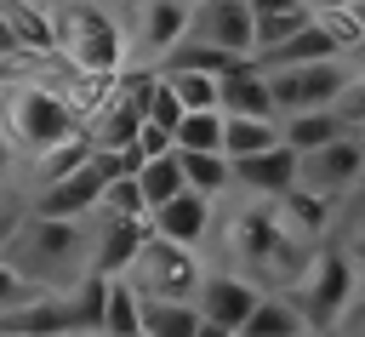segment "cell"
Returning <instances> with one entry per match:
<instances>
[{"label": "cell", "mask_w": 365, "mask_h": 337, "mask_svg": "<svg viewBox=\"0 0 365 337\" xmlns=\"http://www.w3.org/2000/svg\"><path fill=\"white\" fill-rule=\"evenodd\" d=\"M205 314L200 303H165V297H143V331L148 337H200Z\"/></svg>", "instance_id": "obj_23"}, {"label": "cell", "mask_w": 365, "mask_h": 337, "mask_svg": "<svg viewBox=\"0 0 365 337\" xmlns=\"http://www.w3.org/2000/svg\"><path fill=\"white\" fill-rule=\"evenodd\" d=\"M274 97H279V120L285 114H308V109H336V97L348 91V63H302V69H268Z\"/></svg>", "instance_id": "obj_8"}, {"label": "cell", "mask_w": 365, "mask_h": 337, "mask_svg": "<svg viewBox=\"0 0 365 337\" xmlns=\"http://www.w3.org/2000/svg\"><path fill=\"white\" fill-rule=\"evenodd\" d=\"M0 337H23V331H0Z\"/></svg>", "instance_id": "obj_42"}, {"label": "cell", "mask_w": 365, "mask_h": 337, "mask_svg": "<svg viewBox=\"0 0 365 337\" xmlns=\"http://www.w3.org/2000/svg\"><path fill=\"white\" fill-rule=\"evenodd\" d=\"M359 274H365V268H359L336 240L314 251L308 274H302L297 291H291L314 337H336V331H348V320H354V308H359Z\"/></svg>", "instance_id": "obj_5"}, {"label": "cell", "mask_w": 365, "mask_h": 337, "mask_svg": "<svg viewBox=\"0 0 365 337\" xmlns=\"http://www.w3.org/2000/svg\"><path fill=\"white\" fill-rule=\"evenodd\" d=\"M262 286L251 280V274H240V268H222V263H211V274H205V286H200V314L205 320H217V326H228V331H245V320L262 308Z\"/></svg>", "instance_id": "obj_11"}, {"label": "cell", "mask_w": 365, "mask_h": 337, "mask_svg": "<svg viewBox=\"0 0 365 337\" xmlns=\"http://www.w3.org/2000/svg\"><path fill=\"white\" fill-rule=\"evenodd\" d=\"M336 57H348L342 51V40L319 23V11H314V23H302L279 51H268V57H257L262 69H302V63H336Z\"/></svg>", "instance_id": "obj_18"}, {"label": "cell", "mask_w": 365, "mask_h": 337, "mask_svg": "<svg viewBox=\"0 0 365 337\" xmlns=\"http://www.w3.org/2000/svg\"><path fill=\"white\" fill-rule=\"evenodd\" d=\"M0 23H6V51L63 57V29H57V6L51 0H6Z\"/></svg>", "instance_id": "obj_13"}, {"label": "cell", "mask_w": 365, "mask_h": 337, "mask_svg": "<svg viewBox=\"0 0 365 337\" xmlns=\"http://www.w3.org/2000/svg\"><path fill=\"white\" fill-rule=\"evenodd\" d=\"M217 234H222V268L251 274L262 291H297V280L314 263V251L285 234L279 206L274 200H257V194H240V206L222 211Z\"/></svg>", "instance_id": "obj_1"}, {"label": "cell", "mask_w": 365, "mask_h": 337, "mask_svg": "<svg viewBox=\"0 0 365 337\" xmlns=\"http://www.w3.org/2000/svg\"><path fill=\"white\" fill-rule=\"evenodd\" d=\"M125 23H131V51H137L131 69H160V63L188 40L194 6H188V0H131Z\"/></svg>", "instance_id": "obj_7"}, {"label": "cell", "mask_w": 365, "mask_h": 337, "mask_svg": "<svg viewBox=\"0 0 365 337\" xmlns=\"http://www.w3.org/2000/svg\"><path fill=\"white\" fill-rule=\"evenodd\" d=\"M51 6H74V0H51Z\"/></svg>", "instance_id": "obj_43"}, {"label": "cell", "mask_w": 365, "mask_h": 337, "mask_svg": "<svg viewBox=\"0 0 365 337\" xmlns=\"http://www.w3.org/2000/svg\"><path fill=\"white\" fill-rule=\"evenodd\" d=\"M177 154H182V149H177ZM182 177H188V188H200V194L228 200V194H234V154H222V149H211V154H182Z\"/></svg>", "instance_id": "obj_24"}, {"label": "cell", "mask_w": 365, "mask_h": 337, "mask_svg": "<svg viewBox=\"0 0 365 337\" xmlns=\"http://www.w3.org/2000/svg\"><path fill=\"white\" fill-rule=\"evenodd\" d=\"M57 286H46V280H34V274H17V268H0V314H17V308H34V303H46Z\"/></svg>", "instance_id": "obj_30"}, {"label": "cell", "mask_w": 365, "mask_h": 337, "mask_svg": "<svg viewBox=\"0 0 365 337\" xmlns=\"http://www.w3.org/2000/svg\"><path fill=\"white\" fill-rule=\"evenodd\" d=\"M200 337H240V331H228V326H217V320H205V326H200Z\"/></svg>", "instance_id": "obj_37"}, {"label": "cell", "mask_w": 365, "mask_h": 337, "mask_svg": "<svg viewBox=\"0 0 365 337\" xmlns=\"http://www.w3.org/2000/svg\"><path fill=\"white\" fill-rule=\"evenodd\" d=\"M359 183H365V137L359 131H342L336 143L302 154V188L331 194V200H348Z\"/></svg>", "instance_id": "obj_9"}, {"label": "cell", "mask_w": 365, "mask_h": 337, "mask_svg": "<svg viewBox=\"0 0 365 337\" xmlns=\"http://www.w3.org/2000/svg\"><path fill=\"white\" fill-rule=\"evenodd\" d=\"M342 63H348V69H354V74H359V80H365V40H359V46H354V51H348V57H342Z\"/></svg>", "instance_id": "obj_36"}, {"label": "cell", "mask_w": 365, "mask_h": 337, "mask_svg": "<svg viewBox=\"0 0 365 337\" xmlns=\"http://www.w3.org/2000/svg\"><path fill=\"white\" fill-rule=\"evenodd\" d=\"M234 63H240V57H228V51H217V46H205V40H194V34H188V40L160 63V69H165V74H228Z\"/></svg>", "instance_id": "obj_27"}, {"label": "cell", "mask_w": 365, "mask_h": 337, "mask_svg": "<svg viewBox=\"0 0 365 337\" xmlns=\"http://www.w3.org/2000/svg\"><path fill=\"white\" fill-rule=\"evenodd\" d=\"M177 149H182V154H211V149L228 154V114H222V109L182 114V126H177Z\"/></svg>", "instance_id": "obj_26"}, {"label": "cell", "mask_w": 365, "mask_h": 337, "mask_svg": "<svg viewBox=\"0 0 365 337\" xmlns=\"http://www.w3.org/2000/svg\"><path fill=\"white\" fill-rule=\"evenodd\" d=\"M359 137H365V131H359Z\"/></svg>", "instance_id": "obj_46"}, {"label": "cell", "mask_w": 365, "mask_h": 337, "mask_svg": "<svg viewBox=\"0 0 365 337\" xmlns=\"http://www.w3.org/2000/svg\"><path fill=\"white\" fill-rule=\"evenodd\" d=\"M91 246H97V217L11 211V223H6V268L34 274L57 291H68L91 274Z\"/></svg>", "instance_id": "obj_2"}, {"label": "cell", "mask_w": 365, "mask_h": 337, "mask_svg": "<svg viewBox=\"0 0 365 337\" xmlns=\"http://www.w3.org/2000/svg\"><path fill=\"white\" fill-rule=\"evenodd\" d=\"M143 126H148V114L131 103V91H125V80H120V97L86 126L91 137H97V149H108V154H125V149H137V137H143Z\"/></svg>", "instance_id": "obj_19"}, {"label": "cell", "mask_w": 365, "mask_h": 337, "mask_svg": "<svg viewBox=\"0 0 365 337\" xmlns=\"http://www.w3.org/2000/svg\"><path fill=\"white\" fill-rule=\"evenodd\" d=\"M257 17H285V11H314L308 0H251Z\"/></svg>", "instance_id": "obj_35"}, {"label": "cell", "mask_w": 365, "mask_h": 337, "mask_svg": "<svg viewBox=\"0 0 365 337\" xmlns=\"http://www.w3.org/2000/svg\"><path fill=\"white\" fill-rule=\"evenodd\" d=\"M302 23H314V11H285V17H257V57H268V51H279Z\"/></svg>", "instance_id": "obj_33"}, {"label": "cell", "mask_w": 365, "mask_h": 337, "mask_svg": "<svg viewBox=\"0 0 365 337\" xmlns=\"http://www.w3.org/2000/svg\"><path fill=\"white\" fill-rule=\"evenodd\" d=\"M80 131H86V120L57 86L6 80V149H17L29 160V154H46V149H57V143H68Z\"/></svg>", "instance_id": "obj_4"}, {"label": "cell", "mask_w": 365, "mask_h": 337, "mask_svg": "<svg viewBox=\"0 0 365 337\" xmlns=\"http://www.w3.org/2000/svg\"><path fill=\"white\" fill-rule=\"evenodd\" d=\"M188 34L240 57V63H257V11H251V0H200Z\"/></svg>", "instance_id": "obj_10"}, {"label": "cell", "mask_w": 365, "mask_h": 337, "mask_svg": "<svg viewBox=\"0 0 365 337\" xmlns=\"http://www.w3.org/2000/svg\"><path fill=\"white\" fill-rule=\"evenodd\" d=\"M143 337H148V331H143Z\"/></svg>", "instance_id": "obj_45"}, {"label": "cell", "mask_w": 365, "mask_h": 337, "mask_svg": "<svg viewBox=\"0 0 365 337\" xmlns=\"http://www.w3.org/2000/svg\"><path fill=\"white\" fill-rule=\"evenodd\" d=\"M354 17H359V29H365V0H354Z\"/></svg>", "instance_id": "obj_40"}, {"label": "cell", "mask_w": 365, "mask_h": 337, "mask_svg": "<svg viewBox=\"0 0 365 337\" xmlns=\"http://www.w3.org/2000/svg\"><path fill=\"white\" fill-rule=\"evenodd\" d=\"M148 240V217H103L97 211V246H91V274L103 280H125L143 257Z\"/></svg>", "instance_id": "obj_15"}, {"label": "cell", "mask_w": 365, "mask_h": 337, "mask_svg": "<svg viewBox=\"0 0 365 337\" xmlns=\"http://www.w3.org/2000/svg\"><path fill=\"white\" fill-rule=\"evenodd\" d=\"M57 29H63V63L80 69V74H125L137 63L131 23L120 11H108L103 0L57 6Z\"/></svg>", "instance_id": "obj_3"}, {"label": "cell", "mask_w": 365, "mask_h": 337, "mask_svg": "<svg viewBox=\"0 0 365 337\" xmlns=\"http://www.w3.org/2000/svg\"><path fill=\"white\" fill-rule=\"evenodd\" d=\"M222 114H251V120H279V97L262 63H234L222 74Z\"/></svg>", "instance_id": "obj_17"}, {"label": "cell", "mask_w": 365, "mask_h": 337, "mask_svg": "<svg viewBox=\"0 0 365 337\" xmlns=\"http://www.w3.org/2000/svg\"><path fill=\"white\" fill-rule=\"evenodd\" d=\"M91 154H97V137H91V131H80V137H68V143H57V149H46V154H29L34 194H40V188H51V183H63V177H74Z\"/></svg>", "instance_id": "obj_20"}, {"label": "cell", "mask_w": 365, "mask_h": 337, "mask_svg": "<svg viewBox=\"0 0 365 337\" xmlns=\"http://www.w3.org/2000/svg\"><path fill=\"white\" fill-rule=\"evenodd\" d=\"M160 74H165V69H160ZM171 86H177V97H182L188 114L222 109V74H171Z\"/></svg>", "instance_id": "obj_31"}, {"label": "cell", "mask_w": 365, "mask_h": 337, "mask_svg": "<svg viewBox=\"0 0 365 337\" xmlns=\"http://www.w3.org/2000/svg\"><path fill=\"white\" fill-rule=\"evenodd\" d=\"M103 337H143V291H137L131 280H108Z\"/></svg>", "instance_id": "obj_25"}, {"label": "cell", "mask_w": 365, "mask_h": 337, "mask_svg": "<svg viewBox=\"0 0 365 337\" xmlns=\"http://www.w3.org/2000/svg\"><path fill=\"white\" fill-rule=\"evenodd\" d=\"M279 126H285V143H291L297 154H314V149H325V143H336V137L348 131V120H342L336 109H308V114H285Z\"/></svg>", "instance_id": "obj_22"}, {"label": "cell", "mask_w": 365, "mask_h": 337, "mask_svg": "<svg viewBox=\"0 0 365 337\" xmlns=\"http://www.w3.org/2000/svg\"><path fill=\"white\" fill-rule=\"evenodd\" d=\"M336 246H342V251L365 268V211H359V217H348V223L336 228Z\"/></svg>", "instance_id": "obj_34"}, {"label": "cell", "mask_w": 365, "mask_h": 337, "mask_svg": "<svg viewBox=\"0 0 365 337\" xmlns=\"http://www.w3.org/2000/svg\"><path fill=\"white\" fill-rule=\"evenodd\" d=\"M103 217H148V194L137 177H114L103 194Z\"/></svg>", "instance_id": "obj_32"}, {"label": "cell", "mask_w": 365, "mask_h": 337, "mask_svg": "<svg viewBox=\"0 0 365 337\" xmlns=\"http://www.w3.org/2000/svg\"><path fill=\"white\" fill-rule=\"evenodd\" d=\"M279 206V223H285V234L291 240H302L308 251H319V246H331L336 240V211H342V200H331V194H314V188H291L285 200H274Z\"/></svg>", "instance_id": "obj_16"}, {"label": "cell", "mask_w": 365, "mask_h": 337, "mask_svg": "<svg viewBox=\"0 0 365 337\" xmlns=\"http://www.w3.org/2000/svg\"><path fill=\"white\" fill-rule=\"evenodd\" d=\"M302 183V154L291 143H274L262 154L234 160V194H257V200H285Z\"/></svg>", "instance_id": "obj_12"}, {"label": "cell", "mask_w": 365, "mask_h": 337, "mask_svg": "<svg viewBox=\"0 0 365 337\" xmlns=\"http://www.w3.org/2000/svg\"><path fill=\"white\" fill-rule=\"evenodd\" d=\"M274 143H285V126H279V120L228 114V154H234V160H245V154H262V149H274Z\"/></svg>", "instance_id": "obj_28"}, {"label": "cell", "mask_w": 365, "mask_h": 337, "mask_svg": "<svg viewBox=\"0 0 365 337\" xmlns=\"http://www.w3.org/2000/svg\"><path fill=\"white\" fill-rule=\"evenodd\" d=\"M314 11H342V6H354V0H308Z\"/></svg>", "instance_id": "obj_39"}, {"label": "cell", "mask_w": 365, "mask_h": 337, "mask_svg": "<svg viewBox=\"0 0 365 337\" xmlns=\"http://www.w3.org/2000/svg\"><path fill=\"white\" fill-rule=\"evenodd\" d=\"M240 337H314V331H308V320H302V308H297L291 291H268L262 308L245 320Z\"/></svg>", "instance_id": "obj_21"}, {"label": "cell", "mask_w": 365, "mask_h": 337, "mask_svg": "<svg viewBox=\"0 0 365 337\" xmlns=\"http://www.w3.org/2000/svg\"><path fill=\"white\" fill-rule=\"evenodd\" d=\"M342 337H365V308H354V320H348V331Z\"/></svg>", "instance_id": "obj_38"}, {"label": "cell", "mask_w": 365, "mask_h": 337, "mask_svg": "<svg viewBox=\"0 0 365 337\" xmlns=\"http://www.w3.org/2000/svg\"><path fill=\"white\" fill-rule=\"evenodd\" d=\"M137 183H143V194H148V211H160L165 200H177V194L188 188V177H182V154H160V160H148V166L137 171Z\"/></svg>", "instance_id": "obj_29"}, {"label": "cell", "mask_w": 365, "mask_h": 337, "mask_svg": "<svg viewBox=\"0 0 365 337\" xmlns=\"http://www.w3.org/2000/svg\"><path fill=\"white\" fill-rule=\"evenodd\" d=\"M205 274H211V263H205V251H200V246H177V240H165V234H154V228H148L143 257H137V268H131L125 280H131L143 297L194 303V297H200V286H205Z\"/></svg>", "instance_id": "obj_6"}, {"label": "cell", "mask_w": 365, "mask_h": 337, "mask_svg": "<svg viewBox=\"0 0 365 337\" xmlns=\"http://www.w3.org/2000/svg\"><path fill=\"white\" fill-rule=\"evenodd\" d=\"M188 6H200V0H188Z\"/></svg>", "instance_id": "obj_44"}, {"label": "cell", "mask_w": 365, "mask_h": 337, "mask_svg": "<svg viewBox=\"0 0 365 337\" xmlns=\"http://www.w3.org/2000/svg\"><path fill=\"white\" fill-rule=\"evenodd\" d=\"M217 206H222V200H211V194H200V188H182L177 200H165L160 211H148V228L165 234V240H177V246H200V251H205V240H211L217 223H222Z\"/></svg>", "instance_id": "obj_14"}, {"label": "cell", "mask_w": 365, "mask_h": 337, "mask_svg": "<svg viewBox=\"0 0 365 337\" xmlns=\"http://www.w3.org/2000/svg\"><path fill=\"white\" fill-rule=\"evenodd\" d=\"M68 337H103V331H68Z\"/></svg>", "instance_id": "obj_41"}]
</instances>
